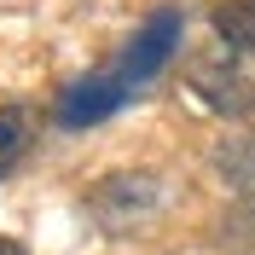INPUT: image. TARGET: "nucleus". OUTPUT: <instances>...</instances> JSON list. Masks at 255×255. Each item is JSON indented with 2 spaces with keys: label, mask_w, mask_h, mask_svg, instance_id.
<instances>
[{
  "label": "nucleus",
  "mask_w": 255,
  "mask_h": 255,
  "mask_svg": "<svg viewBox=\"0 0 255 255\" xmlns=\"http://www.w3.org/2000/svg\"><path fill=\"white\" fill-rule=\"evenodd\" d=\"M186 81H191V93L203 99L209 111L255 116V52H244V47H215V52H203V58H191Z\"/></svg>",
  "instance_id": "2"
},
{
  "label": "nucleus",
  "mask_w": 255,
  "mask_h": 255,
  "mask_svg": "<svg viewBox=\"0 0 255 255\" xmlns=\"http://www.w3.org/2000/svg\"><path fill=\"white\" fill-rule=\"evenodd\" d=\"M29 139H35V116H29V111H17V105H6V111H0V180L12 174L17 162H23Z\"/></svg>",
  "instance_id": "3"
},
{
  "label": "nucleus",
  "mask_w": 255,
  "mask_h": 255,
  "mask_svg": "<svg viewBox=\"0 0 255 255\" xmlns=\"http://www.w3.org/2000/svg\"><path fill=\"white\" fill-rule=\"evenodd\" d=\"M226 232L238 238V250H255V191L232 209V215H226Z\"/></svg>",
  "instance_id": "6"
},
{
  "label": "nucleus",
  "mask_w": 255,
  "mask_h": 255,
  "mask_svg": "<svg viewBox=\"0 0 255 255\" xmlns=\"http://www.w3.org/2000/svg\"><path fill=\"white\" fill-rule=\"evenodd\" d=\"M221 174H226V186H238L244 197L255 191V133H244L238 145L221 151Z\"/></svg>",
  "instance_id": "5"
},
{
  "label": "nucleus",
  "mask_w": 255,
  "mask_h": 255,
  "mask_svg": "<svg viewBox=\"0 0 255 255\" xmlns=\"http://www.w3.org/2000/svg\"><path fill=\"white\" fill-rule=\"evenodd\" d=\"M215 35H221L226 47L255 52V0H226L221 12H215Z\"/></svg>",
  "instance_id": "4"
},
{
  "label": "nucleus",
  "mask_w": 255,
  "mask_h": 255,
  "mask_svg": "<svg viewBox=\"0 0 255 255\" xmlns=\"http://www.w3.org/2000/svg\"><path fill=\"white\" fill-rule=\"evenodd\" d=\"M0 255H23V244H12V238H0Z\"/></svg>",
  "instance_id": "7"
},
{
  "label": "nucleus",
  "mask_w": 255,
  "mask_h": 255,
  "mask_svg": "<svg viewBox=\"0 0 255 255\" xmlns=\"http://www.w3.org/2000/svg\"><path fill=\"white\" fill-rule=\"evenodd\" d=\"M174 47H180V12H174V6H162V12H151V23H145V29L133 35L105 70L81 76L76 87H64V93H58V111H52L58 128H87V122H105L111 111H122L128 99H133L162 64L174 58Z\"/></svg>",
  "instance_id": "1"
}]
</instances>
